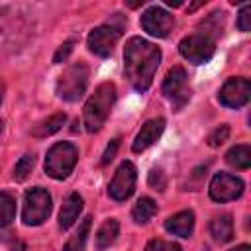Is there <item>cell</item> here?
Instances as JSON below:
<instances>
[{
    "instance_id": "cell-1",
    "label": "cell",
    "mask_w": 251,
    "mask_h": 251,
    "mask_svg": "<svg viewBox=\"0 0 251 251\" xmlns=\"http://www.w3.org/2000/svg\"><path fill=\"white\" fill-rule=\"evenodd\" d=\"M161 61V51L147 39L131 37L124 49V69L131 86L139 92H145L155 76V71Z\"/></svg>"
},
{
    "instance_id": "cell-2",
    "label": "cell",
    "mask_w": 251,
    "mask_h": 251,
    "mask_svg": "<svg viewBox=\"0 0 251 251\" xmlns=\"http://www.w3.org/2000/svg\"><path fill=\"white\" fill-rule=\"evenodd\" d=\"M116 102V86L112 82H102L94 94H90L84 104V126L88 131H98L110 116V110Z\"/></svg>"
},
{
    "instance_id": "cell-3",
    "label": "cell",
    "mask_w": 251,
    "mask_h": 251,
    "mask_svg": "<svg viewBox=\"0 0 251 251\" xmlns=\"http://www.w3.org/2000/svg\"><path fill=\"white\" fill-rule=\"evenodd\" d=\"M124 25H126L124 16L114 14L112 20H108L106 24L94 27V29L88 33V49H90L94 55H98V57H108V55L114 51L118 39L122 37Z\"/></svg>"
},
{
    "instance_id": "cell-4",
    "label": "cell",
    "mask_w": 251,
    "mask_h": 251,
    "mask_svg": "<svg viewBox=\"0 0 251 251\" xmlns=\"http://www.w3.org/2000/svg\"><path fill=\"white\" fill-rule=\"evenodd\" d=\"M76 161H78V149L73 143H69V141L55 143L47 151V157H45V173L51 178L63 180V178H67L73 173Z\"/></svg>"
},
{
    "instance_id": "cell-5",
    "label": "cell",
    "mask_w": 251,
    "mask_h": 251,
    "mask_svg": "<svg viewBox=\"0 0 251 251\" xmlns=\"http://www.w3.org/2000/svg\"><path fill=\"white\" fill-rule=\"evenodd\" d=\"M86 86H88V67L84 63H75L59 75L55 90L59 98L67 102H76L86 92Z\"/></svg>"
},
{
    "instance_id": "cell-6",
    "label": "cell",
    "mask_w": 251,
    "mask_h": 251,
    "mask_svg": "<svg viewBox=\"0 0 251 251\" xmlns=\"http://www.w3.org/2000/svg\"><path fill=\"white\" fill-rule=\"evenodd\" d=\"M51 214V194L45 188H29L24 196L22 220L25 226H39Z\"/></svg>"
},
{
    "instance_id": "cell-7",
    "label": "cell",
    "mask_w": 251,
    "mask_h": 251,
    "mask_svg": "<svg viewBox=\"0 0 251 251\" xmlns=\"http://www.w3.org/2000/svg\"><path fill=\"white\" fill-rule=\"evenodd\" d=\"M178 51L180 55L192 63V65H202V63H208L216 51V39L206 35V33H192L188 37H184L180 43H178Z\"/></svg>"
},
{
    "instance_id": "cell-8",
    "label": "cell",
    "mask_w": 251,
    "mask_h": 251,
    "mask_svg": "<svg viewBox=\"0 0 251 251\" xmlns=\"http://www.w3.org/2000/svg\"><path fill=\"white\" fill-rule=\"evenodd\" d=\"M135 180H137V171H135V167H133L129 161H124V163L118 167V171H116V175H114V178H112V182H110V186H108L110 198H114V200H118V202L127 200V198L133 194Z\"/></svg>"
},
{
    "instance_id": "cell-9",
    "label": "cell",
    "mask_w": 251,
    "mask_h": 251,
    "mask_svg": "<svg viewBox=\"0 0 251 251\" xmlns=\"http://www.w3.org/2000/svg\"><path fill=\"white\" fill-rule=\"evenodd\" d=\"M243 180L229 173H218L210 182V196L216 202H229L243 194Z\"/></svg>"
},
{
    "instance_id": "cell-10",
    "label": "cell",
    "mask_w": 251,
    "mask_h": 251,
    "mask_svg": "<svg viewBox=\"0 0 251 251\" xmlns=\"http://www.w3.org/2000/svg\"><path fill=\"white\" fill-rule=\"evenodd\" d=\"M163 94L175 102L176 108H182L190 100V88H186V73L182 67H173L161 86Z\"/></svg>"
},
{
    "instance_id": "cell-11",
    "label": "cell",
    "mask_w": 251,
    "mask_h": 251,
    "mask_svg": "<svg viewBox=\"0 0 251 251\" xmlns=\"http://www.w3.org/2000/svg\"><path fill=\"white\" fill-rule=\"evenodd\" d=\"M249 96H251V82L247 78H241V76H233V78H227L224 82V86L220 88V102L227 108H241L249 102Z\"/></svg>"
},
{
    "instance_id": "cell-12",
    "label": "cell",
    "mask_w": 251,
    "mask_h": 251,
    "mask_svg": "<svg viewBox=\"0 0 251 251\" xmlns=\"http://www.w3.org/2000/svg\"><path fill=\"white\" fill-rule=\"evenodd\" d=\"M139 24H141V27L149 35H153V37H167L171 33L173 25H175V20H173V16L165 8L151 6L149 10L143 12Z\"/></svg>"
},
{
    "instance_id": "cell-13",
    "label": "cell",
    "mask_w": 251,
    "mask_h": 251,
    "mask_svg": "<svg viewBox=\"0 0 251 251\" xmlns=\"http://www.w3.org/2000/svg\"><path fill=\"white\" fill-rule=\"evenodd\" d=\"M163 129H165V120H163V118H155V120H149V122H145V124L141 126L139 133L135 135L131 149H133L135 153H141V151H145L149 145H153V143H155V141L161 137Z\"/></svg>"
},
{
    "instance_id": "cell-14",
    "label": "cell",
    "mask_w": 251,
    "mask_h": 251,
    "mask_svg": "<svg viewBox=\"0 0 251 251\" xmlns=\"http://www.w3.org/2000/svg\"><path fill=\"white\" fill-rule=\"evenodd\" d=\"M82 196L78 192H71L67 194V198L63 200V206H61V212H59V227L61 229H69L76 220H78V214L82 212Z\"/></svg>"
},
{
    "instance_id": "cell-15",
    "label": "cell",
    "mask_w": 251,
    "mask_h": 251,
    "mask_svg": "<svg viewBox=\"0 0 251 251\" xmlns=\"http://www.w3.org/2000/svg\"><path fill=\"white\" fill-rule=\"evenodd\" d=\"M165 229L178 237H190V233L194 229V214L190 210H184V212L171 216L165 222Z\"/></svg>"
},
{
    "instance_id": "cell-16",
    "label": "cell",
    "mask_w": 251,
    "mask_h": 251,
    "mask_svg": "<svg viewBox=\"0 0 251 251\" xmlns=\"http://www.w3.org/2000/svg\"><path fill=\"white\" fill-rule=\"evenodd\" d=\"M210 235L218 243H227L233 237V222H231V218L227 214L214 218L210 222Z\"/></svg>"
},
{
    "instance_id": "cell-17",
    "label": "cell",
    "mask_w": 251,
    "mask_h": 251,
    "mask_svg": "<svg viewBox=\"0 0 251 251\" xmlns=\"http://www.w3.org/2000/svg\"><path fill=\"white\" fill-rule=\"evenodd\" d=\"M65 120H67V116H65L63 112H59V114H53V116H49V118L41 120L37 126H33L31 133H33L35 137H47V135H51V133L59 131V129L63 127Z\"/></svg>"
},
{
    "instance_id": "cell-18",
    "label": "cell",
    "mask_w": 251,
    "mask_h": 251,
    "mask_svg": "<svg viewBox=\"0 0 251 251\" xmlns=\"http://www.w3.org/2000/svg\"><path fill=\"white\" fill-rule=\"evenodd\" d=\"M118 233H120V224H118L116 220H112V218L106 220V222L98 227V231H96V247H98V249L110 247V245L116 241Z\"/></svg>"
},
{
    "instance_id": "cell-19",
    "label": "cell",
    "mask_w": 251,
    "mask_h": 251,
    "mask_svg": "<svg viewBox=\"0 0 251 251\" xmlns=\"http://www.w3.org/2000/svg\"><path fill=\"white\" fill-rule=\"evenodd\" d=\"M226 161L235 169H249L251 165V147L249 145H235L226 153Z\"/></svg>"
},
{
    "instance_id": "cell-20",
    "label": "cell",
    "mask_w": 251,
    "mask_h": 251,
    "mask_svg": "<svg viewBox=\"0 0 251 251\" xmlns=\"http://www.w3.org/2000/svg\"><path fill=\"white\" fill-rule=\"evenodd\" d=\"M155 214H157V204L151 198H147V196L139 198L135 202L133 210H131V216H133V222L135 224H147Z\"/></svg>"
},
{
    "instance_id": "cell-21",
    "label": "cell",
    "mask_w": 251,
    "mask_h": 251,
    "mask_svg": "<svg viewBox=\"0 0 251 251\" xmlns=\"http://www.w3.org/2000/svg\"><path fill=\"white\" fill-rule=\"evenodd\" d=\"M90 220L92 218H84L78 226V229L71 235V239L65 243L63 251H84V245H86V237H88V231H90Z\"/></svg>"
},
{
    "instance_id": "cell-22",
    "label": "cell",
    "mask_w": 251,
    "mask_h": 251,
    "mask_svg": "<svg viewBox=\"0 0 251 251\" xmlns=\"http://www.w3.org/2000/svg\"><path fill=\"white\" fill-rule=\"evenodd\" d=\"M16 216V200L10 192H0V227L12 224Z\"/></svg>"
},
{
    "instance_id": "cell-23",
    "label": "cell",
    "mask_w": 251,
    "mask_h": 251,
    "mask_svg": "<svg viewBox=\"0 0 251 251\" xmlns=\"http://www.w3.org/2000/svg\"><path fill=\"white\" fill-rule=\"evenodd\" d=\"M33 165H35V157H33V155H24V157L16 163V167H14V178H16V180H25L27 175L31 173Z\"/></svg>"
},
{
    "instance_id": "cell-24",
    "label": "cell",
    "mask_w": 251,
    "mask_h": 251,
    "mask_svg": "<svg viewBox=\"0 0 251 251\" xmlns=\"http://www.w3.org/2000/svg\"><path fill=\"white\" fill-rule=\"evenodd\" d=\"M145 251H182L178 243L173 241H165V239H153L147 243Z\"/></svg>"
},
{
    "instance_id": "cell-25",
    "label": "cell",
    "mask_w": 251,
    "mask_h": 251,
    "mask_svg": "<svg viewBox=\"0 0 251 251\" xmlns=\"http://www.w3.org/2000/svg\"><path fill=\"white\" fill-rule=\"evenodd\" d=\"M227 135H229V127H227V126H220V127H216V129L208 135V145H210V147H218V145H222V143L227 139Z\"/></svg>"
},
{
    "instance_id": "cell-26",
    "label": "cell",
    "mask_w": 251,
    "mask_h": 251,
    "mask_svg": "<svg viewBox=\"0 0 251 251\" xmlns=\"http://www.w3.org/2000/svg\"><path fill=\"white\" fill-rule=\"evenodd\" d=\"M237 27L241 31H249L251 29V6L245 4L239 12V18H237Z\"/></svg>"
},
{
    "instance_id": "cell-27",
    "label": "cell",
    "mask_w": 251,
    "mask_h": 251,
    "mask_svg": "<svg viewBox=\"0 0 251 251\" xmlns=\"http://www.w3.org/2000/svg\"><path fill=\"white\" fill-rule=\"evenodd\" d=\"M149 184H151L155 190H165V186H167L165 173L159 171V169H153V171L149 173Z\"/></svg>"
},
{
    "instance_id": "cell-28",
    "label": "cell",
    "mask_w": 251,
    "mask_h": 251,
    "mask_svg": "<svg viewBox=\"0 0 251 251\" xmlns=\"http://www.w3.org/2000/svg\"><path fill=\"white\" fill-rule=\"evenodd\" d=\"M118 147H120V137L112 139V141H110V145L106 147V151H104V155H102V165H108V163L114 159V155H116Z\"/></svg>"
},
{
    "instance_id": "cell-29",
    "label": "cell",
    "mask_w": 251,
    "mask_h": 251,
    "mask_svg": "<svg viewBox=\"0 0 251 251\" xmlns=\"http://www.w3.org/2000/svg\"><path fill=\"white\" fill-rule=\"evenodd\" d=\"M71 51H73V41L63 43V45L57 49V53H55V57H53V63H61V61H65V59L69 57Z\"/></svg>"
},
{
    "instance_id": "cell-30",
    "label": "cell",
    "mask_w": 251,
    "mask_h": 251,
    "mask_svg": "<svg viewBox=\"0 0 251 251\" xmlns=\"http://www.w3.org/2000/svg\"><path fill=\"white\" fill-rule=\"evenodd\" d=\"M231 251H251V247H249V245H239V247H235V249H231Z\"/></svg>"
},
{
    "instance_id": "cell-31",
    "label": "cell",
    "mask_w": 251,
    "mask_h": 251,
    "mask_svg": "<svg viewBox=\"0 0 251 251\" xmlns=\"http://www.w3.org/2000/svg\"><path fill=\"white\" fill-rule=\"evenodd\" d=\"M167 4H169V6H180L182 2H178V0H167Z\"/></svg>"
},
{
    "instance_id": "cell-32",
    "label": "cell",
    "mask_w": 251,
    "mask_h": 251,
    "mask_svg": "<svg viewBox=\"0 0 251 251\" xmlns=\"http://www.w3.org/2000/svg\"><path fill=\"white\" fill-rule=\"evenodd\" d=\"M2 92H4V86H2V82H0V104H2Z\"/></svg>"
}]
</instances>
